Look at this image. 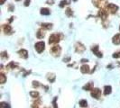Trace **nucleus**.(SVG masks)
<instances>
[{"label": "nucleus", "instance_id": "obj_1", "mask_svg": "<svg viewBox=\"0 0 120 108\" xmlns=\"http://www.w3.org/2000/svg\"><path fill=\"white\" fill-rule=\"evenodd\" d=\"M63 38V35L61 33H53L49 37V43L50 44H56L60 42Z\"/></svg>", "mask_w": 120, "mask_h": 108}, {"label": "nucleus", "instance_id": "obj_2", "mask_svg": "<svg viewBox=\"0 0 120 108\" xmlns=\"http://www.w3.org/2000/svg\"><path fill=\"white\" fill-rule=\"evenodd\" d=\"M92 3L96 7L100 9L104 8L105 6H108V0H92Z\"/></svg>", "mask_w": 120, "mask_h": 108}, {"label": "nucleus", "instance_id": "obj_3", "mask_svg": "<svg viewBox=\"0 0 120 108\" xmlns=\"http://www.w3.org/2000/svg\"><path fill=\"white\" fill-rule=\"evenodd\" d=\"M50 52L51 54L53 56V57H59L61 53V47L59 46V45H55V46H52L51 50H50Z\"/></svg>", "mask_w": 120, "mask_h": 108}, {"label": "nucleus", "instance_id": "obj_4", "mask_svg": "<svg viewBox=\"0 0 120 108\" xmlns=\"http://www.w3.org/2000/svg\"><path fill=\"white\" fill-rule=\"evenodd\" d=\"M34 48H35L36 51L38 53H42V51L44 50V49H45V43H44V42H36L35 45H34Z\"/></svg>", "mask_w": 120, "mask_h": 108}, {"label": "nucleus", "instance_id": "obj_5", "mask_svg": "<svg viewBox=\"0 0 120 108\" xmlns=\"http://www.w3.org/2000/svg\"><path fill=\"white\" fill-rule=\"evenodd\" d=\"M118 6H116V5H115V4H112V3H110V4H108V6H107V9H108V11L110 14H114L116 13L117 12V10H118Z\"/></svg>", "mask_w": 120, "mask_h": 108}, {"label": "nucleus", "instance_id": "obj_6", "mask_svg": "<svg viewBox=\"0 0 120 108\" xmlns=\"http://www.w3.org/2000/svg\"><path fill=\"white\" fill-rule=\"evenodd\" d=\"M91 96L95 99H99L101 96V90L99 88H93L91 91Z\"/></svg>", "mask_w": 120, "mask_h": 108}, {"label": "nucleus", "instance_id": "obj_7", "mask_svg": "<svg viewBox=\"0 0 120 108\" xmlns=\"http://www.w3.org/2000/svg\"><path fill=\"white\" fill-rule=\"evenodd\" d=\"M85 50H86V47H85L81 42H76V44H75V50H76V52L81 53V52L84 51Z\"/></svg>", "mask_w": 120, "mask_h": 108}, {"label": "nucleus", "instance_id": "obj_8", "mask_svg": "<svg viewBox=\"0 0 120 108\" xmlns=\"http://www.w3.org/2000/svg\"><path fill=\"white\" fill-rule=\"evenodd\" d=\"M91 50H92V52L95 54L98 58H102L103 57L102 52H100V51H99V47H98V45L92 46V47H91Z\"/></svg>", "mask_w": 120, "mask_h": 108}, {"label": "nucleus", "instance_id": "obj_9", "mask_svg": "<svg viewBox=\"0 0 120 108\" xmlns=\"http://www.w3.org/2000/svg\"><path fill=\"white\" fill-rule=\"evenodd\" d=\"M98 17L101 18L103 21H105V20L108 18V11H107L106 9L102 8V9H100V10L98 11Z\"/></svg>", "mask_w": 120, "mask_h": 108}, {"label": "nucleus", "instance_id": "obj_10", "mask_svg": "<svg viewBox=\"0 0 120 108\" xmlns=\"http://www.w3.org/2000/svg\"><path fill=\"white\" fill-rule=\"evenodd\" d=\"M2 30H3V32H4L6 34H11L13 32L12 27H11L9 24H3V25H2Z\"/></svg>", "mask_w": 120, "mask_h": 108}, {"label": "nucleus", "instance_id": "obj_11", "mask_svg": "<svg viewBox=\"0 0 120 108\" xmlns=\"http://www.w3.org/2000/svg\"><path fill=\"white\" fill-rule=\"evenodd\" d=\"M17 53L19 54V56H20L21 58H23V59H27V58H28V51H27L26 50H24V49L19 50Z\"/></svg>", "mask_w": 120, "mask_h": 108}, {"label": "nucleus", "instance_id": "obj_12", "mask_svg": "<svg viewBox=\"0 0 120 108\" xmlns=\"http://www.w3.org/2000/svg\"><path fill=\"white\" fill-rule=\"evenodd\" d=\"M45 36V31L44 29H39V30L37 31V32H36V37L38 38V39H42L43 37Z\"/></svg>", "mask_w": 120, "mask_h": 108}, {"label": "nucleus", "instance_id": "obj_13", "mask_svg": "<svg viewBox=\"0 0 120 108\" xmlns=\"http://www.w3.org/2000/svg\"><path fill=\"white\" fill-rule=\"evenodd\" d=\"M112 42L115 45H119L120 44V34H116L112 38Z\"/></svg>", "mask_w": 120, "mask_h": 108}, {"label": "nucleus", "instance_id": "obj_14", "mask_svg": "<svg viewBox=\"0 0 120 108\" xmlns=\"http://www.w3.org/2000/svg\"><path fill=\"white\" fill-rule=\"evenodd\" d=\"M111 92H112L111 86H105V87H104V95L105 96H108L109 94H111Z\"/></svg>", "mask_w": 120, "mask_h": 108}, {"label": "nucleus", "instance_id": "obj_15", "mask_svg": "<svg viewBox=\"0 0 120 108\" xmlns=\"http://www.w3.org/2000/svg\"><path fill=\"white\" fill-rule=\"evenodd\" d=\"M83 89L86 91H92L93 90V83L92 82H89L83 86Z\"/></svg>", "mask_w": 120, "mask_h": 108}, {"label": "nucleus", "instance_id": "obj_16", "mask_svg": "<svg viewBox=\"0 0 120 108\" xmlns=\"http://www.w3.org/2000/svg\"><path fill=\"white\" fill-rule=\"evenodd\" d=\"M41 27H42V29H45V30H51V29H52V24L44 23V24H41Z\"/></svg>", "mask_w": 120, "mask_h": 108}, {"label": "nucleus", "instance_id": "obj_17", "mask_svg": "<svg viewBox=\"0 0 120 108\" xmlns=\"http://www.w3.org/2000/svg\"><path fill=\"white\" fill-rule=\"evenodd\" d=\"M80 71L82 72L83 74L89 73V72H90V67L88 66L87 64H85V65H82V66L80 67Z\"/></svg>", "mask_w": 120, "mask_h": 108}, {"label": "nucleus", "instance_id": "obj_18", "mask_svg": "<svg viewBox=\"0 0 120 108\" xmlns=\"http://www.w3.org/2000/svg\"><path fill=\"white\" fill-rule=\"evenodd\" d=\"M17 63H15V62H13L11 61L10 63H8L7 65H6V69H8V70H10V69H13V68H15L16 67H17Z\"/></svg>", "mask_w": 120, "mask_h": 108}, {"label": "nucleus", "instance_id": "obj_19", "mask_svg": "<svg viewBox=\"0 0 120 108\" xmlns=\"http://www.w3.org/2000/svg\"><path fill=\"white\" fill-rule=\"evenodd\" d=\"M40 13H41L42 15H50L51 11H50V9H48V8H41Z\"/></svg>", "mask_w": 120, "mask_h": 108}, {"label": "nucleus", "instance_id": "obj_20", "mask_svg": "<svg viewBox=\"0 0 120 108\" xmlns=\"http://www.w3.org/2000/svg\"><path fill=\"white\" fill-rule=\"evenodd\" d=\"M70 4H71V2H70L69 0H61L60 2L59 6H60V8H62V7H64L65 6H68V5H70Z\"/></svg>", "mask_w": 120, "mask_h": 108}, {"label": "nucleus", "instance_id": "obj_21", "mask_svg": "<svg viewBox=\"0 0 120 108\" xmlns=\"http://www.w3.org/2000/svg\"><path fill=\"white\" fill-rule=\"evenodd\" d=\"M6 81V77L4 73H1L0 74V83L1 84H5Z\"/></svg>", "mask_w": 120, "mask_h": 108}, {"label": "nucleus", "instance_id": "obj_22", "mask_svg": "<svg viewBox=\"0 0 120 108\" xmlns=\"http://www.w3.org/2000/svg\"><path fill=\"white\" fill-rule=\"evenodd\" d=\"M0 56H1V59H2V60H7V59L9 58V56H8V54H7L6 51H2L1 54H0Z\"/></svg>", "mask_w": 120, "mask_h": 108}, {"label": "nucleus", "instance_id": "obj_23", "mask_svg": "<svg viewBox=\"0 0 120 108\" xmlns=\"http://www.w3.org/2000/svg\"><path fill=\"white\" fill-rule=\"evenodd\" d=\"M79 106H81V107H87L88 106V102H87V100H84V99H82V100H80L79 102Z\"/></svg>", "mask_w": 120, "mask_h": 108}, {"label": "nucleus", "instance_id": "obj_24", "mask_svg": "<svg viewBox=\"0 0 120 108\" xmlns=\"http://www.w3.org/2000/svg\"><path fill=\"white\" fill-rule=\"evenodd\" d=\"M47 78H48V80L51 83H52V82H54V80H55V75L54 74H48Z\"/></svg>", "mask_w": 120, "mask_h": 108}, {"label": "nucleus", "instance_id": "obj_25", "mask_svg": "<svg viewBox=\"0 0 120 108\" xmlns=\"http://www.w3.org/2000/svg\"><path fill=\"white\" fill-rule=\"evenodd\" d=\"M0 108H11L10 104L6 102H1L0 103Z\"/></svg>", "mask_w": 120, "mask_h": 108}, {"label": "nucleus", "instance_id": "obj_26", "mask_svg": "<svg viewBox=\"0 0 120 108\" xmlns=\"http://www.w3.org/2000/svg\"><path fill=\"white\" fill-rule=\"evenodd\" d=\"M65 14H66L67 16L71 17V16L73 15V11H72V9H71V8H67L66 10H65Z\"/></svg>", "mask_w": 120, "mask_h": 108}, {"label": "nucleus", "instance_id": "obj_27", "mask_svg": "<svg viewBox=\"0 0 120 108\" xmlns=\"http://www.w3.org/2000/svg\"><path fill=\"white\" fill-rule=\"evenodd\" d=\"M30 96L34 98H37L39 96V93L37 91H31L30 92Z\"/></svg>", "mask_w": 120, "mask_h": 108}, {"label": "nucleus", "instance_id": "obj_28", "mask_svg": "<svg viewBox=\"0 0 120 108\" xmlns=\"http://www.w3.org/2000/svg\"><path fill=\"white\" fill-rule=\"evenodd\" d=\"M40 86H42V85L40 84V82H38V81H33V86L34 87V88H37V87H39Z\"/></svg>", "mask_w": 120, "mask_h": 108}, {"label": "nucleus", "instance_id": "obj_29", "mask_svg": "<svg viewBox=\"0 0 120 108\" xmlns=\"http://www.w3.org/2000/svg\"><path fill=\"white\" fill-rule=\"evenodd\" d=\"M113 58L114 59H118V58H120V50H118V51H116V52H115L113 54Z\"/></svg>", "mask_w": 120, "mask_h": 108}, {"label": "nucleus", "instance_id": "obj_30", "mask_svg": "<svg viewBox=\"0 0 120 108\" xmlns=\"http://www.w3.org/2000/svg\"><path fill=\"white\" fill-rule=\"evenodd\" d=\"M30 3H31V0H25L24 3V5L25 6H28L29 5H30Z\"/></svg>", "mask_w": 120, "mask_h": 108}, {"label": "nucleus", "instance_id": "obj_31", "mask_svg": "<svg viewBox=\"0 0 120 108\" xmlns=\"http://www.w3.org/2000/svg\"><path fill=\"white\" fill-rule=\"evenodd\" d=\"M54 0H47V4L48 5H53Z\"/></svg>", "mask_w": 120, "mask_h": 108}, {"label": "nucleus", "instance_id": "obj_32", "mask_svg": "<svg viewBox=\"0 0 120 108\" xmlns=\"http://www.w3.org/2000/svg\"><path fill=\"white\" fill-rule=\"evenodd\" d=\"M9 11H10V12H13V11H14V6H13V5H11V4L9 5Z\"/></svg>", "mask_w": 120, "mask_h": 108}, {"label": "nucleus", "instance_id": "obj_33", "mask_svg": "<svg viewBox=\"0 0 120 108\" xmlns=\"http://www.w3.org/2000/svg\"><path fill=\"white\" fill-rule=\"evenodd\" d=\"M5 2H6V0H1V1H0V5H4Z\"/></svg>", "mask_w": 120, "mask_h": 108}, {"label": "nucleus", "instance_id": "obj_34", "mask_svg": "<svg viewBox=\"0 0 120 108\" xmlns=\"http://www.w3.org/2000/svg\"><path fill=\"white\" fill-rule=\"evenodd\" d=\"M89 60H85V59H83V60H81V62H88Z\"/></svg>", "mask_w": 120, "mask_h": 108}, {"label": "nucleus", "instance_id": "obj_35", "mask_svg": "<svg viewBox=\"0 0 120 108\" xmlns=\"http://www.w3.org/2000/svg\"><path fill=\"white\" fill-rule=\"evenodd\" d=\"M13 18H14V17H13V16H12V17H11V18H10V20H9V22H10V23H11V22H12V21H13Z\"/></svg>", "mask_w": 120, "mask_h": 108}, {"label": "nucleus", "instance_id": "obj_36", "mask_svg": "<svg viewBox=\"0 0 120 108\" xmlns=\"http://www.w3.org/2000/svg\"><path fill=\"white\" fill-rule=\"evenodd\" d=\"M15 1H20V0H15Z\"/></svg>", "mask_w": 120, "mask_h": 108}, {"label": "nucleus", "instance_id": "obj_37", "mask_svg": "<svg viewBox=\"0 0 120 108\" xmlns=\"http://www.w3.org/2000/svg\"><path fill=\"white\" fill-rule=\"evenodd\" d=\"M74 1H77V0H74Z\"/></svg>", "mask_w": 120, "mask_h": 108}, {"label": "nucleus", "instance_id": "obj_38", "mask_svg": "<svg viewBox=\"0 0 120 108\" xmlns=\"http://www.w3.org/2000/svg\"><path fill=\"white\" fill-rule=\"evenodd\" d=\"M119 30H120V26H119Z\"/></svg>", "mask_w": 120, "mask_h": 108}]
</instances>
